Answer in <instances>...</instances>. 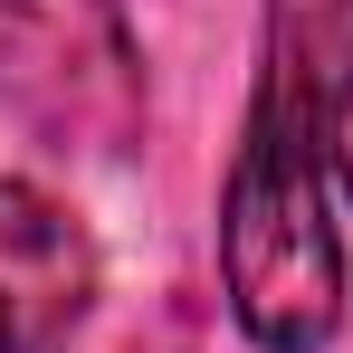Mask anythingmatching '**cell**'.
<instances>
[{
    "instance_id": "cell-1",
    "label": "cell",
    "mask_w": 353,
    "mask_h": 353,
    "mask_svg": "<svg viewBox=\"0 0 353 353\" xmlns=\"http://www.w3.org/2000/svg\"><path fill=\"white\" fill-rule=\"evenodd\" d=\"M220 277L248 344L268 353H325L344 325V248H334L325 172H315V105L287 58H268L258 77L230 191H220Z\"/></svg>"
},
{
    "instance_id": "cell-4",
    "label": "cell",
    "mask_w": 353,
    "mask_h": 353,
    "mask_svg": "<svg viewBox=\"0 0 353 353\" xmlns=\"http://www.w3.org/2000/svg\"><path fill=\"white\" fill-rule=\"evenodd\" d=\"M325 153H334V172L353 191V67H344V86H334V105H325Z\"/></svg>"
},
{
    "instance_id": "cell-3",
    "label": "cell",
    "mask_w": 353,
    "mask_h": 353,
    "mask_svg": "<svg viewBox=\"0 0 353 353\" xmlns=\"http://www.w3.org/2000/svg\"><path fill=\"white\" fill-rule=\"evenodd\" d=\"M96 296V248L48 191L0 181V353H48Z\"/></svg>"
},
{
    "instance_id": "cell-2",
    "label": "cell",
    "mask_w": 353,
    "mask_h": 353,
    "mask_svg": "<svg viewBox=\"0 0 353 353\" xmlns=\"http://www.w3.org/2000/svg\"><path fill=\"white\" fill-rule=\"evenodd\" d=\"M0 105L48 153H124L143 134V58L115 0H0Z\"/></svg>"
}]
</instances>
